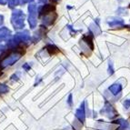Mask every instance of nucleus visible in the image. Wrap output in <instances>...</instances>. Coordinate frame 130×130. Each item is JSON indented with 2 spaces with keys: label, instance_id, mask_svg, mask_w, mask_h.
<instances>
[{
  "label": "nucleus",
  "instance_id": "1",
  "mask_svg": "<svg viewBox=\"0 0 130 130\" xmlns=\"http://www.w3.org/2000/svg\"><path fill=\"white\" fill-rule=\"evenodd\" d=\"M25 15L24 12L19 9H15L12 13L11 17V23L13 25L15 29H21L25 27Z\"/></svg>",
  "mask_w": 130,
  "mask_h": 130
},
{
  "label": "nucleus",
  "instance_id": "2",
  "mask_svg": "<svg viewBox=\"0 0 130 130\" xmlns=\"http://www.w3.org/2000/svg\"><path fill=\"white\" fill-rule=\"evenodd\" d=\"M22 56V52H18V51H14V52H10L9 54L6 55L1 60H0V67L1 68H5V67H8V66H12L20 59Z\"/></svg>",
  "mask_w": 130,
  "mask_h": 130
},
{
  "label": "nucleus",
  "instance_id": "3",
  "mask_svg": "<svg viewBox=\"0 0 130 130\" xmlns=\"http://www.w3.org/2000/svg\"><path fill=\"white\" fill-rule=\"evenodd\" d=\"M30 41V35L28 31L25 30L23 32H18L15 34V36L14 37V38L12 40H10L8 43V46L10 47H14L17 46L19 43L21 42H28Z\"/></svg>",
  "mask_w": 130,
  "mask_h": 130
},
{
  "label": "nucleus",
  "instance_id": "4",
  "mask_svg": "<svg viewBox=\"0 0 130 130\" xmlns=\"http://www.w3.org/2000/svg\"><path fill=\"white\" fill-rule=\"evenodd\" d=\"M28 12H29V26L31 28H35L37 26V8L35 4H30L28 6Z\"/></svg>",
  "mask_w": 130,
  "mask_h": 130
},
{
  "label": "nucleus",
  "instance_id": "5",
  "mask_svg": "<svg viewBox=\"0 0 130 130\" xmlns=\"http://www.w3.org/2000/svg\"><path fill=\"white\" fill-rule=\"evenodd\" d=\"M101 112L105 113V114H106L108 117H110V118H113V117H116V116L117 115V111L115 110V108H114L110 104H108L107 102H106L104 109H103Z\"/></svg>",
  "mask_w": 130,
  "mask_h": 130
},
{
  "label": "nucleus",
  "instance_id": "6",
  "mask_svg": "<svg viewBox=\"0 0 130 130\" xmlns=\"http://www.w3.org/2000/svg\"><path fill=\"white\" fill-rule=\"evenodd\" d=\"M56 18H57V15L55 12H52V13L48 14V15H44L43 23L46 26H51L52 24H54V22L56 19Z\"/></svg>",
  "mask_w": 130,
  "mask_h": 130
},
{
  "label": "nucleus",
  "instance_id": "7",
  "mask_svg": "<svg viewBox=\"0 0 130 130\" xmlns=\"http://www.w3.org/2000/svg\"><path fill=\"white\" fill-rule=\"evenodd\" d=\"M76 117L80 122H82V123H84V122H85V119H86V113H85V102H83L82 104H81V106H79V108L76 110Z\"/></svg>",
  "mask_w": 130,
  "mask_h": 130
},
{
  "label": "nucleus",
  "instance_id": "8",
  "mask_svg": "<svg viewBox=\"0 0 130 130\" xmlns=\"http://www.w3.org/2000/svg\"><path fill=\"white\" fill-rule=\"evenodd\" d=\"M55 10H56V7L55 6H53V5H46L40 10V15H48V14L52 13V12H55Z\"/></svg>",
  "mask_w": 130,
  "mask_h": 130
},
{
  "label": "nucleus",
  "instance_id": "9",
  "mask_svg": "<svg viewBox=\"0 0 130 130\" xmlns=\"http://www.w3.org/2000/svg\"><path fill=\"white\" fill-rule=\"evenodd\" d=\"M11 36V31L7 27L0 28V42L7 40L9 37Z\"/></svg>",
  "mask_w": 130,
  "mask_h": 130
},
{
  "label": "nucleus",
  "instance_id": "10",
  "mask_svg": "<svg viewBox=\"0 0 130 130\" xmlns=\"http://www.w3.org/2000/svg\"><path fill=\"white\" fill-rule=\"evenodd\" d=\"M92 35V33L90 32L89 34H87V35L84 36V37H83V41H85L86 43H87V46L90 47V49L93 50L94 49V43H93V36Z\"/></svg>",
  "mask_w": 130,
  "mask_h": 130
},
{
  "label": "nucleus",
  "instance_id": "11",
  "mask_svg": "<svg viewBox=\"0 0 130 130\" xmlns=\"http://www.w3.org/2000/svg\"><path fill=\"white\" fill-rule=\"evenodd\" d=\"M107 24L109 25L110 26L112 27H115V26H117V27H123L125 26V23L122 19H118V18H116V19H112V20H109L107 22Z\"/></svg>",
  "mask_w": 130,
  "mask_h": 130
},
{
  "label": "nucleus",
  "instance_id": "12",
  "mask_svg": "<svg viewBox=\"0 0 130 130\" xmlns=\"http://www.w3.org/2000/svg\"><path fill=\"white\" fill-rule=\"evenodd\" d=\"M109 90L111 91V93L114 94V95H117L118 93H120L122 90V86L120 84H117V83H116V84L112 85L110 87H109Z\"/></svg>",
  "mask_w": 130,
  "mask_h": 130
},
{
  "label": "nucleus",
  "instance_id": "13",
  "mask_svg": "<svg viewBox=\"0 0 130 130\" xmlns=\"http://www.w3.org/2000/svg\"><path fill=\"white\" fill-rule=\"evenodd\" d=\"M46 50L48 51L49 55H56L59 52V49L56 46H54V45H48L46 46Z\"/></svg>",
  "mask_w": 130,
  "mask_h": 130
},
{
  "label": "nucleus",
  "instance_id": "14",
  "mask_svg": "<svg viewBox=\"0 0 130 130\" xmlns=\"http://www.w3.org/2000/svg\"><path fill=\"white\" fill-rule=\"evenodd\" d=\"M8 87L4 84H0V94H5L8 91Z\"/></svg>",
  "mask_w": 130,
  "mask_h": 130
},
{
  "label": "nucleus",
  "instance_id": "15",
  "mask_svg": "<svg viewBox=\"0 0 130 130\" xmlns=\"http://www.w3.org/2000/svg\"><path fill=\"white\" fill-rule=\"evenodd\" d=\"M7 2H8L9 7H11V8H13L18 5V0H7Z\"/></svg>",
  "mask_w": 130,
  "mask_h": 130
},
{
  "label": "nucleus",
  "instance_id": "16",
  "mask_svg": "<svg viewBox=\"0 0 130 130\" xmlns=\"http://www.w3.org/2000/svg\"><path fill=\"white\" fill-rule=\"evenodd\" d=\"M124 106H125L126 108H128V107H130V99L125 100V102H124Z\"/></svg>",
  "mask_w": 130,
  "mask_h": 130
},
{
  "label": "nucleus",
  "instance_id": "17",
  "mask_svg": "<svg viewBox=\"0 0 130 130\" xmlns=\"http://www.w3.org/2000/svg\"><path fill=\"white\" fill-rule=\"evenodd\" d=\"M109 74H110V75H112L113 74V73H114V69H113V65H112V64H111V63H109Z\"/></svg>",
  "mask_w": 130,
  "mask_h": 130
},
{
  "label": "nucleus",
  "instance_id": "18",
  "mask_svg": "<svg viewBox=\"0 0 130 130\" xmlns=\"http://www.w3.org/2000/svg\"><path fill=\"white\" fill-rule=\"evenodd\" d=\"M3 22H4V17L0 15V26L3 24Z\"/></svg>",
  "mask_w": 130,
  "mask_h": 130
},
{
  "label": "nucleus",
  "instance_id": "19",
  "mask_svg": "<svg viewBox=\"0 0 130 130\" xmlns=\"http://www.w3.org/2000/svg\"><path fill=\"white\" fill-rule=\"evenodd\" d=\"M31 1H33V0H21L22 4H26V3H29V2H31Z\"/></svg>",
  "mask_w": 130,
  "mask_h": 130
},
{
  "label": "nucleus",
  "instance_id": "20",
  "mask_svg": "<svg viewBox=\"0 0 130 130\" xmlns=\"http://www.w3.org/2000/svg\"><path fill=\"white\" fill-rule=\"evenodd\" d=\"M71 99H72V95H69V98H68V104H69V105L72 104Z\"/></svg>",
  "mask_w": 130,
  "mask_h": 130
},
{
  "label": "nucleus",
  "instance_id": "21",
  "mask_svg": "<svg viewBox=\"0 0 130 130\" xmlns=\"http://www.w3.org/2000/svg\"><path fill=\"white\" fill-rule=\"evenodd\" d=\"M25 68V69H26V70H28V69H30V67H28L27 65H25L24 67H23Z\"/></svg>",
  "mask_w": 130,
  "mask_h": 130
},
{
  "label": "nucleus",
  "instance_id": "22",
  "mask_svg": "<svg viewBox=\"0 0 130 130\" xmlns=\"http://www.w3.org/2000/svg\"><path fill=\"white\" fill-rule=\"evenodd\" d=\"M5 0H0V4H2V5H4L5 4Z\"/></svg>",
  "mask_w": 130,
  "mask_h": 130
},
{
  "label": "nucleus",
  "instance_id": "23",
  "mask_svg": "<svg viewBox=\"0 0 130 130\" xmlns=\"http://www.w3.org/2000/svg\"><path fill=\"white\" fill-rule=\"evenodd\" d=\"M39 2H41V3H45L46 1V0H38Z\"/></svg>",
  "mask_w": 130,
  "mask_h": 130
},
{
  "label": "nucleus",
  "instance_id": "24",
  "mask_svg": "<svg viewBox=\"0 0 130 130\" xmlns=\"http://www.w3.org/2000/svg\"><path fill=\"white\" fill-rule=\"evenodd\" d=\"M59 0H51V2H55V3H56V2H58Z\"/></svg>",
  "mask_w": 130,
  "mask_h": 130
},
{
  "label": "nucleus",
  "instance_id": "25",
  "mask_svg": "<svg viewBox=\"0 0 130 130\" xmlns=\"http://www.w3.org/2000/svg\"><path fill=\"white\" fill-rule=\"evenodd\" d=\"M2 48H3V46H0V52H1V50H2Z\"/></svg>",
  "mask_w": 130,
  "mask_h": 130
},
{
  "label": "nucleus",
  "instance_id": "26",
  "mask_svg": "<svg viewBox=\"0 0 130 130\" xmlns=\"http://www.w3.org/2000/svg\"><path fill=\"white\" fill-rule=\"evenodd\" d=\"M2 75V71H1V69H0V76Z\"/></svg>",
  "mask_w": 130,
  "mask_h": 130
}]
</instances>
